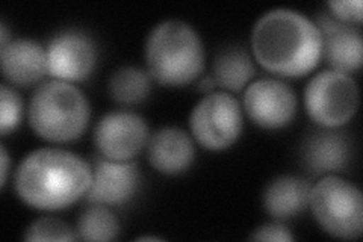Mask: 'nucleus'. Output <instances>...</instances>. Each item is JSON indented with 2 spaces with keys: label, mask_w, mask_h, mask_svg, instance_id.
I'll use <instances>...</instances> for the list:
<instances>
[{
  "label": "nucleus",
  "mask_w": 363,
  "mask_h": 242,
  "mask_svg": "<svg viewBox=\"0 0 363 242\" xmlns=\"http://www.w3.org/2000/svg\"><path fill=\"white\" fill-rule=\"evenodd\" d=\"M257 62L268 72L300 77L312 72L323 55L320 29L292 9H272L257 20L252 33Z\"/></svg>",
  "instance_id": "nucleus-1"
},
{
  "label": "nucleus",
  "mask_w": 363,
  "mask_h": 242,
  "mask_svg": "<svg viewBox=\"0 0 363 242\" xmlns=\"http://www.w3.org/2000/svg\"><path fill=\"white\" fill-rule=\"evenodd\" d=\"M93 170L79 156L60 148H40L25 158L16 172V191L40 211H58L88 192Z\"/></svg>",
  "instance_id": "nucleus-2"
},
{
  "label": "nucleus",
  "mask_w": 363,
  "mask_h": 242,
  "mask_svg": "<svg viewBox=\"0 0 363 242\" xmlns=\"http://www.w3.org/2000/svg\"><path fill=\"white\" fill-rule=\"evenodd\" d=\"M145 62L150 76L159 84L186 85L203 70V44L188 23L167 20L159 23L147 38Z\"/></svg>",
  "instance_id": "nucleus-3"
},
{
  "label": "nucleus",
  "mask_w": 363,
  "mask_h": 242,
  "mask_svg": "<svg viewBox=\"0 0 363 242\" xmlns=\"http://www.w3.org/2000/svg\"><path fill=\"white\" fill-rule=\"evenodd\" d=\"M89 120V103L74 85L52 80L37 88L29 103V123L35 133L52 143L81 136Z\"/></svg>",
  "instance_id": "nucleus-4"
},
{
  "label": "nucleus",
  "mask_w": 363,
  "mask_h": 242,
  "mask_svg": "<svg viewBox=\"0 0 363 242\" xmlns=\"http://www.w3.org/2000/svg\"><path fill=\"white\" fill-rule=\"evenodd\" d=\"M312 212L327 233L340 239H357L363 230L360 189L337 176H325L311 189Z\"/></svg>",
  "instance_id": "nucleus-5"
},
{
  "label": "nucleus",
  "mask_w": 363,
  "mask_h": 242,
  "mask_svg": "<svg viewBox=\"0 0 363 242\" xmlns=\"http://www.w3.org/2000/svg\"><path fill=\"white\" fill-rule=\"evenodd\" d=\"M304 103L309 117L327 129L348 123L359 106L354 79L347 73L327 70L318 73L306 87Z\"/></svg>",
  "instance_id": "nucleus-6"
},
{
  "label": "nucleus",
  "mask_w": 363,
  "mask_h": 242,
  "mask_svg": "<svg viewBox=\"0 0 363 242\" xmlns=\"http://www.w3.org/2000/svg\"><path fill=\"white\" fill-rule=\"evenodd\" d=\"M189 128L203 147L215 152L230 147L242 131L240 101L227 93L206 96L192 111Z\"/></svg>",
  "instance_id": "nucleus-7"
},
{
  "label": "nucleus",
  "mask_w": 363,
  "mask_h": 242,
  "mask_svg": "<svg viewBox=\"0 0 363 242\" xmlns=\"http://www.w3.org/2000/svg\"><path fill=\"white\" fill-rule=\"evenodd\" d=\"M244 108L256 124L265 129H280L292 121L297 99L281 80L259 79L245 89Z\"/></svg>",
  "instance_id": "nucleus-8"
},
{
  "label": "nucleus",
  "mask_w": 363,
  "mask_h": 242,
  "mask_svg": "<svg viewBox=\"0 0 363 242\" xmlns=\"http://www.w3.org/2000/svg\"><path fill=\"white\" fill-rule=\"evenodd\" d=\"M149 140V128L140 115L132 112L106 114L97 124L94 141L106 159L130 160Z\"/></svg>",
  "instance_id": "nucleus-9"
},
{
  "label": "nucleus",
  "mask_w": 363,
  "mask_h": 242,
  "mask_svg": "<svg viewBox=\"0 0 363 242\" xmlns=\"http://www.w3.org/2000/svg\"><path fill=\"white\" fill-rule=\"evenodd\" d=\"M97 62L96 45L85 33L61 32L48 48L49 75L62 82H79L93 73Z\"/></svg>",
  "instance_id": "nucleus-10"
},
{
  "label": "nucleus",
  "mask_w": 363,
  "mask_h": 242,
  "mask_svg": "<svg viewBox=\"0 0 363 242\" xmlns=\"http://www.w3.org/2000/svg\"><path fill=\"white\" fill-rule=\"evenodd\" d=\"M93 180L86 192V200L96 204H124L136 192L140 171L130 160L97 159L94 163Z\"/></svg>",
  "instance_id": "nucleus-11"
},
{
  "label": "nucleus",
  "mask_w": 363,
  "mask_h": 242,
  "mask_svg": "<svg viewBox=\"0 0 363 242\" xmlns=\"http://www.w3.org/2000/svg\"><path fill=\"white\" fill-rule=\"evenodd\" d=\"M316 28L320 29L323 53L332 70L347 75L359 70L362 65L360 31L327 13L318 16Z\"/></svg>",
  "instance_id": "nucleus-12"
},
{
  "label": "nucleus",
  "mask_w": 363,
  "mask_h": 242,
  "mask_svg": "<svg viewBox=\"0 0 363 242\" xmlns=\"http://www.w3.org/2000/svg\"><path fill=\"white\" fill-rule=\"evenodd\" d=\"M4 76L11 84L30 87L49 73L48 50L32 40L9 41L0 50Z\"/></svg>",
  "instance_id": "nucleus-13"
},
{
  "label": "nucleus",
  "mask_w": 363,
  "mask_h": 242,
  "mask_svg": "<svg viewBox=\"0 0 363 242\" xmlns=\"http://www.w3.org/2000/svg\"><path fill=\"white\" fill-rule=\"evenodd\" d=\"M194 156V143L186 132L177 128L157 131L149 143L150 164L164 175H179L186 171Z\"/></svg>",
  "instance_id": "nucleus-14"
},
{
  "label": "nucleus",
  "mask_w": 363,
  "mask_h": 242,
  "mask_svg": "<svg viewBox=\"0 0 363 242\" xmlns=\"http://www.w3.org/2000/svg\"><path fill=\"white\" fill-rule=\"evenodd\" d=\"M351 158L350 141L344 133L333 131L316 132L308 138L303 148L304 165L313 175L344 170Z\"/></svg>",
  "instance_id": "nucleus-15"
},
{
  "label": "nucleus",
  "mask_w": 363,
  "mask_h": 242,
  "mask_svg": "<svg viewBox=\"0 0 363 242\" xmlns=\"http://www.w3.org/2000/svg\"><path fill=\"white\" fill-rule=\"evenodd\" d=\"M311 183L297 176H281L272 180L264 194V206L267 212L286 220L304 211L311 200Z\"/></svg>",
  "instance_id": "nucleus-16"
},
{
  "label": "nucleus",
  "mask_w": 363,
  "mask_h": 242,
  "mask_svg": "<svg viewBox=\"0 0 363 242\" xmlns=\"http://www.w3.org/2000/svg\"><path fill=\"white\" fill-rule=\"evenodd\" d=\"M256 75V67L244 48L223 49L213 62L215 84L229 91L242 89Z\"/></svg>",
  "instance_id": "nucleus-17"
},
{
  "label": "nucleus",
  "mask_w": 363,
  "mask_h": 242,
  "mask_svg": "<svg viewBox=\"0 0 363 242\" xmlns=\"http://www.w3.org/2000/svg\"><path fill=\"white\" fill-rule=\"evenodd\" d=\"M150 88V76L136 67H123L109 80L112 99L124 106L138 105L144 101L149 97Z\"/></svg>",
  "instance_id": "nucleus-18"
},
{
  "label": "nucleus",
  "mask_w": 363,
  "mask_h": 242,
  "mask_svg": "<svg viewBox=\"0 0 363 242\" xmlns=\"http://www.w3.org/2000/svg\"><path fill=\"white\" fill-rule=\"evenodd\" d=\"M116 215L104 206H91L79 218L77 235L84 241H112L118 236Z\"/></svg>",
  "instance_id": "nucleus-19"
},
{
  "label": "nucleus",
  "mask_w": 363,
  "mask_h": 242,
  "mask_svg": "<svg viewBox=\"0 0 363 242\" xmlns=\"http://www.w3.org/2000/svg\"><path fill=\"white\" fill-rule=\"evenodd\" d=\"M26 241H73L72 227L55 216H44L33 221L25 235Z\"/></svg>",
  "instance_id": "nucleus-20"
},
{
  "label": "nucleus",
  "mask_w": 363,
  "mask_h": 242,
  "mask_svg": "<svg viewBox=\"0 0 363 242\" xmlns=\"http://www.w3.org/2000/svg\"><path fill=\"white\" fill-rule=\"evenodd\" d=\"M0 132L5 136L17 128L21 119V99L8 85H2L0 91Z\"/></svg>",
  "instance_id": "nucleus-21"
},
{
  "label": "nucleus",
  "mask_w": 363,
  "mask_h": 242,
  "mask_svg": "<svg viewBox=\"0 0 363 242\" xmlns=\"http://www.w3.org/2000/svg\"><path fill=\"white\" fill-rule=\"evenodd\" d=\"M327 6L330 8L333 17L339 21L348 23V25L362 21L360 0H333V2H328Z\"/></svg>",
  "instance_id": "nucleus-22"
},
{
  "label": "nucleus",
  "mask_w": 363,
  "mask_h": 242,
  "mask_svg": "<svg viewBox=\"0 0 363 242\" xmlns=\"http://www.w3.org/2000/svg\"><path fill=\"white\" fill-rule=\"evenodd\" d=\"M253 241H272V242H288L294 241V235L280 223H269L256 229L250 236Z\"/></svg>",
  "instance_id": "nucleus-23"
},
{
  "label": "nucleus",
  "mask_w": 363,
  "mask_h": 242,
  "mask_svg": "<svg viewBox=\"0 0 363 242\" xmlns=\"http://www.w3.org/2000/svg\"><path fill=\"white\" fill-rule=\"evenodd\" d=\"M215 80H213V77H203L201 80H200V84H199V88H200V91H203V93H211V91L215 88Z\"/></svg>",
  "instance_id": "nucleus-24"
},
{
  "label": "nucleus",
  "mask_w": 363,
  "mask_h": 242,
  "mask_svg": "<svg viewBox=\"0 0 363 242\" xmlns=\"http://www.w3.org/2000/svg\"><path fill=\"white\" fill-rule=\"evenodd\" d=\"M9 164V158H8V152L6 148L2 145V187L6 183V177H8V165Z\"/></svg>",
  "instance_id": "nucleus-25"
}]
</instances>
